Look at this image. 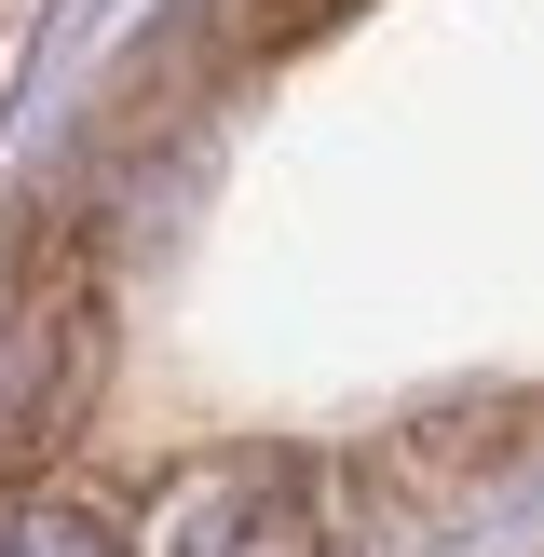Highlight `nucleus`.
Instances as JSON below:
<instances>
[{"label": "nucleus", "mask_w": 544, "mask_h": 557, "mask_svg": "<svg viewBox=\"0 0 544 557\" xmlns=\"http://www.w3.org/2000/svg\"><path fill=\"white\" fill-rule=\"evenodd\" d=\"M54 27V0H0V109H14V82H27V41Z\"/></svg>", "instance_id": "f257e3e1"}, {"label": "nucleus", "mask_w": 544, "mask_h": 557, "mask_svg": "<svg viewBox=\"0 0 544 557\" xmlns=\"http://www.w3.org/2000/svg\"><path fill=\"white\" fill-rule=\"evenodd\" d=\"M517 557H544V544H517Z\"/></svg>", "instance_id": "f03ea898"}]
</instances>
